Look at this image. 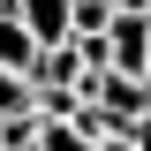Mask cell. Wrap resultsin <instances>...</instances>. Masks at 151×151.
Returning <instances> with one entry per match:
<instances>
[{
	"label": "cell",
	"instance_id": "obj_1",
	"mask_svg": "<svg viewBox=\"0 0 151 151\" xmlns=\"http://www.w3.org/2000/svg\"><path fill=\"white\" fill-rule=\"evenodd\" d=\"M83 98L106 113L113 129H129V121H144V113H151V83H144V76H121V68L83 76Z\"/></svg>",
	"mask_w": 151,
	"mask_h": 151
},
{
	"label": "cell",
	"instance_id": "obj_2",
	"mask_svg": "<svg viewBox=\"0 0 151 151\" xmlns=\"http://www.w3.org/2000/svg\"><path fill=\"white\" fill-rule=\"evenodd\" d=\"M8 8H15V23L45 45V53L68 45V8H76V0H8Z\"/></svg>",
	"mask_w": 151,
	"mask_h": 151
},
{
	"label": "cell",
	"instance_id": "obj_3",
	"mask_svg": "<svg viewBox=\"0 0 151 151\" xmlns=\"http://www.w3.org/2000/svg\"><path fill=\"white\" fill-rule=\"evenodd\" d=\"M38 60H45V45H38V38L15 23V8H0V68H15V76H38Z\"/></svg>",
	"mask_w": 151,
	"mask_h": 151
},
{
	"label": "cell",
	"instance_id": "obj_4",
	"mask_svg": "<svg viewBox=\"0 0 151 151\" xmlns=\"http://www.w3.org/2000/svg\"><path fill=\"white\" fill-rule=\"evenodd\" d=\"M8 113H38V83L15 76V68H0V121H8Z\"/></svg>",
	"mask_w": 151,
	"mask_h": 151
},
{
	"label": "cell",
	"instance_id": "obj_5",
	"mask_svg": "<svg viewBox=\"0 0 151 151\" xmlns=\"http://www.w3.org/2000/svg\"><path fill=\"white\" fill-rule=\"evenodd\" d=\"M38 151H98V136H83L76 121H45L38 129Z\"/></svg>",
	"mask_w": 151,
	"mask_h": 151
},
{
	"label": "cell",
	"instance_id": "obj_6",
	"mask_svg": "<svg viewBox=\"0 0 151 151\" xmlns=\"http://www.w3.org/2000/svg\"><path fill=\"white\" fill-rule=\"evenodd\" d=\"M121 136H129L136 151H151V113H144V121H129V129H121Z\"/></svg>",
	"mask_w": 151,
	"mask_h": 151
},
{
	"label": "cell",
	"instance_id": "obj_7",
	"mask_svg": "<svg viewBox=\"0 0 151 151\" xmlns=\"http://www.w3.org/2000/svg\"><path fill=\"white\" fill-rule=\"evenodd\" d=\"M98 151H136V144H129V136H121V129H113V136H106V144H98Z\"/></svg>",
	"mask_w": 151,
	"mask_h": 151
},
{
	"label": "cell",
	"instance_id": "obj_8",
	"mask_svg": "<svg viewBox=\"0 0 151 151\" xmlns=\"http://www.w3.org/2000/svg\"><path fill=\"white\" fill-rule=\"evenodd\" d=\"M113 8H151V0H113Z\"/></svg>",
	"mask_w": 151,
	"mask_h": 151
},
{
	"label": "cell",
	"instance_id": "obj_9",
	"mask_svg": "<svg viewBox=\"0 0 151 151\" xmlns=\"http://www.w3.org/2000/svg\"><path fill=\"white\" fill-rule=\"evenodd\" d=\"M0 8H8V0H0Z\"/></svg>",
	"mask_w": 151,
	"mask_h": 151
},
{
	"label": "cell",
	"instance_id": "obj_10",
	"mask_svg": "<svg viewBox=\"0 0 151 151\" xmlns=\"http://www.w3.org/2000/svg\"><path fill=\"white\" fill-rule=\"evenodd\" d=\"M144 83H151V76H144Z\"/></svg>",
	"mask_w": 151,
	"mask_h": 151
}]
</instances>
